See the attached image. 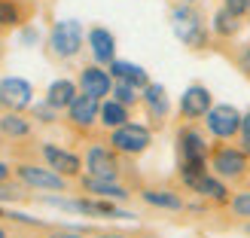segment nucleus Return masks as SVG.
<instances>
[{
	"label": "nucleus",
	"mask_w": 250,
	"mask_h": 238,
	"mask_svg": "<svg viewBox=\"0 0 250 238\" xmlns=\"http://www.w3.org/2000/svg\"><path fill=\"white\" fill-rule=\"evenodd\" d=\"M171 22H174V34H177L186 46H195V49L205 46L208 31H205V22H202V16H198L195 9L177 6V9L171 12Z\"/></svg>",
	"instance_id": "f257e3e1"
},
{
	"label": "nucleus",
	"mask_w": 250,
	"mask_h": 238,
	"mask_svg": "<svg viewBox=\"0 0 250 238\" xmlns=\"http://www.w3.org/2000/svg\"><path fill=\"white\" fill-rule=\"evenodd\" d=\"M49 46L61 58L77 55L80 46H83V24L80 22H58L52 28V34H49Z\"/></svg>",
	"instance_id": "f03ea898"
},
{
	"label": "nucleus",
	"mask_w": 250,
	"mask_h": 238,
	"mask_svg": "<svg viewBox=\"0 0 250 238\" xmlns=\"http://www.w3.org/2000/svg\"><path fill=\"white\" fill-rule=\"evenodd\" d=\"M241 119L244 116L232 104H217V107H210L208 116H205L208 131L214 134V137H235V134L241 131Z\"/></svg>",
	"instance_id": "7ed1b4c3"
},
{
	"label": "nucleus",
	"mask_w": 250,
	"mask_h": 238,
	"mask_svg": "<svg viewBox=\"0 0 250 238\" xmlns=\"http://www.w3.org/2000/svg\"><path fill=\"white\" fill-rule=\"evenodd\" d=\"M214 171L220 174V177H244V171H247V156H244V150H235V147H223L214 153Z\"/></svg>",
	"instance_id": "20e7f679"
},
{
	"label": "nucleus",
	"mask_w": 250,
	"mask_h": 238,
	"mask_svg": "<svg viewBox=\"0 0 250 238\" xmlns=\"http://www.w3.org/2000/svg\"><path fill=\"white\" fill-rule=\"evenodd\" d=\"M110 144H113L116 150H122V153H141V150H146L149 144V131L144 129V125H119V129L113 131V137H110Z\"/></svg>",
	"instance_id": "39448f33"
},
{
	"label": "nucleus",
	"mask_w": 250,
	"mask_h": 238,
	"mask_svg": "<svg viewBox=\"0 0 250 238\" xmlns=\"http://www.w3.org/2000/svg\"><path fill=\"white\" fill-rule=\"evenodd\" d=\"M31 83L28 80H19V77H6L0 80V104L9 107V110H21L31 104Z\"/></svg>",
	"instance_id": "423d86ee"
},
{
	"label": "nucleus",
	"mask_w": 250,
	"mask_h": 238,
	"mask_svg": "<svg viewBox=\"0 0 250 238\" xmlns=\"http://www.w3.org/2000/svg\"><path fill=\"white\" fill-rule=\"evenodd\" d=\"M85 165H89L92 177H101V180H116L119 165H116V159H113V153H110L107 147H92V150H89V156H85Z\"/></svg>",
	"instance_id": "0eeeda50"
},
{
	"label": "nucleus",
	"mask_w": 250,
	"mask_h": 238,
	"mask_svg": "<svg viewBox=\"0 0 250 238\" xmlns=\"http://www.w3.org/2000/svg\"><path fill=\"white\" fill-rule=\"evenodd\" d=\"M19 177L28 183V186H37V190H64V177H61L58 171H46V168L21 165V168H19Z\"/></svg>",
	"instance_id": "6e6552de"
},
{
	"label": "nucleus",
	"mask_w": 250,
	"mask_h": 238,
	"mask_svg": "<svg viewBox=\"0 0 250 238\" xmlns=\"http://www.w3.org/2000/svg\"><path fill=\"white\" fill-rule=\"evenodd\" d=\"M214 107L210 104V92L205 89V86H189V89L183 92L180 98V110H183V116H208V110Z\"/></svg>",
	"instance_id": "1a4fd4ad"
},
{
	"label": "nucleus",
	"mask_w": 250,
	"mask_h": 238,
	"mask_svg": "<svg viewBox=\"0 0 250 238\" xmlns=\"http://www.w3.org/2000/svg\"><path fill=\"white\" fill-rule=\"evenodd\" d=\"M80 83H83V95H92V98H104V95H110V89H113L110 73L101 70V67H85Z\"/></svg>",
	"instance_id": "9d476101"
},
{
	"label": "nucleus",
	"mask_w": 250,
	"mask_h": 238,
	"mask_svg": "<svg viewBox=\"0 0 250 238\" xmlns=\"http://www.w3.org/2000/svg\"><path fill=\"white\" fill-rule=\"evenodd\" d=\"M89 46H92V55L101 61V65H113V52H116V40H113V34L104 31V28H92L89 31Z\"/></svg>",
	"instance_id": "9b49d317"
},
{
	"label": "nucleus",
	"mask_w": 250,
	"mask_h": 238,
	"mask_svg": "<svg viewBox=\"0 0 250 238\" xmlns=\"http://www.w3.org/2000/svg\"><path fill=\"white\" fill-rule=\"evenodd\" d=\"M180 153H183V162H205L208 159L205 137L198 134V131H192V129L180 131Z\"/></svg>",
	"instance_id": "f8f14e48"
},
{
	"label": "nucleus",
	"mask_w": 250,
	"mask_h": 238,
	"mask_svg": "<svg viewBox=\"0 0 250 238\" xmlns=\"http://www.w3.org/2000/svg\"><path fill=\"white\" fill-rule=\"evenodd\" d=\"M98 113H101L98 98H92V95H77V98H73V104H70V119L77 122V125H92Z\"/></svg>",
	"instance_id": "ddd939ff"
},
{
	"label": "nucleus",
	"mask_w": 250,
	"mask_h": 238,
	"mask_svg": "<svg viewBox=\"0 0 250 238\" xmlns=\"http://www.w3.org/2000/svg\"><path fill=\"white\" fill-rule=\"evenodd\" d=\"M43 156H46V162H49V165H52L58 174H77V171H80V159L70 156V153H64V150H58V147H52V144L43 147Z\"/></svg>",
	"instance_id": "4468645a"
},
{
	"label": "nucleus",
	"mask_w": 250,
	"mask_h": 238,
	"mask_svg": "<svg viewBox=\"0 0 250 238\" xmlns=\"http://www.w3.org/2000/svg\"><path fill=\"white\" fill-rule=\"evenodd\" d=\"M73 98H77V86H73L70 80H58V83L49 86L46 104H52V107H70Z\"/></svg>",
	"instance_id": "2eb2a0df"
},
{
	"label": "nucleus",
	"mask_w": 250,
	"mask_h": 238,
	"mask_svg": "<svg viewBox=\"0 0 250 238\" xmlns=\"http://www.w3.org/2000/svg\"><path fill=\"white\" fill-rule=\"evenodd\" d=\"M110 70H113V77L122 80V83H131V86H144L146 89V70L144 67H137V65H128V61H113L110 65Z\"/></svg>",
	"instance_id": "dca6fc26"
},
{
	"label": "nucleus",
	"mask_w": 250,
	"mask_h": 238,
	"mask_svg": "<svg viewBox=\"0 0 250 238\" xmlns=\"http://www.w3.org/2000/svg\"><path fill=\"white\" fill-rule=\"evenodd\" d=\"M85 190L101 195V198H125L128 195L116 180H101V177H85Z\"/></svg>",
	"instance_id": "f3484780"
},
{
	"label": "nucleus",
	"mask_w": 250,
	"mask_h": 238,
	"mask_svg": "<svg viewBox=\"0 0 250 238\" xmlns=\"http://www.w3.org/2000/svg\"><path fill=\"white\" fill-rule=\"evenodd\" d=\"M192 190L208 195V198H214V202H226V186H223L217 177H210V174H202V177L192 183Z\"/></svg>",
	"instance_id": "a211bd4d"
},
{
	"label": "nucleus",
	"mask_w": 250,
	"mask_h": 238,
	"mask_svg": "<svg viewBox=\"0 0 250 238\" xmlns=\"http://www.w3.org/2000/svg\"><path fill=\"white\" fill-rule=\"evenodd\" d=\"M144 101H146V107L153 110L156 116H165V113H168V98H165V89H162V86H153V83H149L146 92H144Z\"/></svg>",
	"instance_id": "6ab92c4d"
},
{
	"label": "nucleus",
	"mask_w": 250,
	"mask_h": 238,
	"mask_svg": "<svg viewBox=\"0 0 250 238\" xmlns=\"http://www.w3.org/2000/svg\"><path fill=\"white\" fill-rule=\"evenodd\" d=\"M125 119H128V113H125V104L107 101V104L101 107V122L107 125V129H119V125H125Z\"/></svg>",
	"instance_id": "aec40b11"
},
{
	"label": "nucleus",
	"mask_w": 250,
	"mask_h": 238,
	"mask_svg": "<svg viewBox=\"0 0 250 238\" xmlns=\"http://www.w3.org/2000/svg\"><path fill=\"white\" fill-rule=\"evenodd\" d=\"M144 202L146 205H156V208H168V211H180L183 202L177 195H171V193H162V190H146L144 193Z\"/></svg>",
	"instance_id": "412c9836"
},
{
	"label": "nucleus",
	"mask_w": 250,
	"mask_h": 238,
	"mask_svg": "<svg viewBox=\"0 0 250 238\" xmlns=\"http://www.w3.org/2000/svg\"><path fill=\"white\" fill-rule=\"evenodd\" d=\"M214 31L220 37H235L238 34V16H232L229 9H220L214 16Z\"/></svg>",
	"instance_id": "4be33fe9"
},
{
	"label": "nucleus",
	"mask_w": 250,
	"mask_h": 238,
	"mask_svg": "<svg viewBox=\"0 0 250 238\" xmlns=\"http://www.w3.org/2000/svg\"><path fill=\"white\" fill-rule=\"evenodd\" d=\"M113 95H116V101H119V104H134V101H137V86L119 80V83L113 86Z\"/></svg>",
	"instance_id": "5701e85b"
},
{
	"label": "nucleus",
	"mask_w": 250,
	"mask_h": 238,
	"mask_svg": "<svg viewBox=\"0 0 250 238\" xmlns=\"http://www.w3.org/2000/svg\"><path fill=\"white\" fill-rule=\"evenodd\" d=\"M0 129H3L6 134L21 137V134H28V122H24L21 116H6V119H0Z\"/></svg>",
	"instance_id": "b1692460"
},
{
	"label": "nucleus",
	"mask_w": 250,
	"mask_h": 238,
	"mask_svg": "<svg viewBox=\"0 0 250 238\" xmlns=\"http://www.w3.org/2000/svg\"><path fill=\"white\" fill-rule=\"evenodd\" d=\"M19 22V6L12 0H0V24H16Z\"/></svg>",
	"instance_id": "393cba45"
},
{
	"label": "nucleus",
	"mask_w": 250,
	"mask_h": 238,
	"mask_svg": "<svg viewBox=\"0 0 250 238\" xmlns=\"http://www.w3.org/2000/svg\"><path fill=\"white\" fill-rule=\"evenodd\" d=\"M229 208H232V214H238V217H250V193H238L229 202Z\"/></svg>",
	"instance_id": "a878e982"
},
{
	"label": "nucleus",
	"mask_w": 250,
	"mask_h": 238,
	"mask_svg": "<svg viewBox=\"0 0 250 238\" xmlns=\"http://www.w3.org/2000/svg\"><path fill=\"white\" fill-rule=\"evenodd\" d=\"M223 9H229L232 12V16H244V12L250 9V0H226V6H223Z\"/></svg>",
	"instance_id": "bb28decb"
},
{
	"label": "nucleus",
	"mask_w": 250,
	"mask_h": 238,
	"mask_svg": "<svg viewBox=\"0 0 250 238\" xmlns=\"http://www.w3.org/2000/svg\"><path fill=\"white\" fill-rule=\"evenodd\" d=\"M241 134H244V153H250V110L241 119Z\"/></svg>",
	"instance_id": "cd10ccee"
},
{
	"label": "nucleus",
	"mask_w": 250,
	"mask_h": 238,
	"mask_svg": "<svg viewBox=\"0 0 250 238\" xmlns=\"http://www.w3.org/2000/svg\"><path fill=\"white\" fill-rule=\"evenodd\" d=\"M241 67H244V70L250 73V46L244 49V55H241Z\"/></svg>",
	"instance_id": "c85d7f7f"
},
{
	"label": "nucleus",
	"mask_w": 250,
	"mask_h": 238,
	"mask_svg": "<svg viewBox=\"0 0 250 238\" xmlns=\"http://www.w3.org/2000/svg\"><path fill=\"white\" fill-rule=\"evenodd\" d=\"M16 195H19V193H12L9 186H0V198H16Z\"/></svg>",
	"instance_id": "c756f323"
},
{
	"label": "nucleus",
	"mask_w": 250,
	"mask_h": 238,
	"mask_svg": "<svg viewBox=\"0 0 250 238\" xmlns=\"http://www.w3.org/2000/svg\"><path fill=\"white\" fill-rule=\"evenodd\" d=\"M6 174H9V168L3 165V162H0V183H3V180H6Z\"/></svg>",
	"instance_id": "7c9ffc66"
},
{
	"label": "nucleus",
	"mask_w": 250,
	"mask_h": 238,
	"mask_svg": "<svg viewBox=\"0 0 250 238\" xmlns=\"http://www.w3.org/2000/svg\"><path fill=\"white\" fill-rule=\"evenodd\" d=\"M52 238H80V235H73V232H55Z\"/></svg>",
	"instance_id": "2f4dec72"
},
{
	"label": "nucleus",
	"mask_w": 250,
	"mask_h": 238,
	"mask_svg": "<svg viewBox=\"0 0 250 238\" xmlns=\"http://www.w3.org/2000/svg\"><path fill=\"white\" fill-rule=\"evenodd\" d=\"M247 235H250V223H247Z\"/></svg>",
	"instance_id": "473e14b6"
},
{
	"label": "nucleus",
	"mask_w": 250,
	"mask_h": 238,
	"mask_svg": "<svg viewBox=\"0 0 250 238\" xmlns=\"http://www.w3.org/2000/svg\"><path fill=\"white\" fill-rule=\"evenodd\" d=\"M183 3H192V0H183Z\"/></svg>",
	"instance_id": "72a5a7b5"
},
{
	"label": "nucleus",
	"mask_w": 250,
	"mask_h": 238,
	"mask_svg": "<svg viewBox=\"0 0 250 238\" xmlns=\"http://www.w3.org/2000/svg\"><path fill=\"white\" fill-rule=\"evenodd\" d=\"M0 238H6V235H3V232H0Z\"/></svg>",
	"instance_id": "f704fd0d"
},
{
	"label": "nucleus",
	"mask_w": 250,
	"mask_h": 238,
	"mask_svg": "<svg viewBox=\"0 0 250 238\" xmlns=\"http://www.w3.org/2000/svg\"><path fill=\"white\" fill-rule=\"evenodd\" d=\"M104 238H110V235H104Z\"/></svg>",
	"instance_id": "c9c22d12"
}]
</instances>
